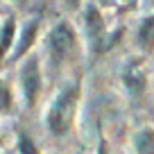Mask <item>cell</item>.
Masks as SVG:
<instances>
[{"label":"cell","instance_id":"cell-5","mask_svg":"<svg viewBox=\"0 0 154 154\" xmlns=\"http://www.w3.org/2000/svg\"><path fill=\"white\" fill-rule=\"evenodd\" d=\"M36 32H38V20H29V23L23 27V32H20V41H18L16 52H14L16 57H23V54L32 48L34 38H36Z\"/></svg>","mask_w":154,"mask_h":154},{"label":"cell","instance_id":"cell-1","mask_svg":"<svg viewBox=\"0 0 154 154\" xmlns=\"http://www.w3.org/2000/svg\"><path fill=\"white\" fill-rule=\"evenodd\" d=\"M79 95H82V84L72 82V84H66L50 102L48 113H45V125H48V131L52 136L61 138L72 129L77 106H79Z\"/></svg>","mask_w":154,"mask_h":154},{"label":"cell","instance_id":"cell-9","mask_svg":"<svg viewBox=\"0 0 154 154\" xmlns=\"http://www.w3.org/2000/svg\"><path fill=\"white\" fill-rule=\"evenodd\" d=\"M11 109H14V93H11V88L7 86V82H2L0 79V113H11Z\"/></svg>","mask_w":154,"mask_h":154},{"label":"cell","instance_id":"cell-6","mask_svg":"<svg viewBox=\"0 0 154 154\" xmlns=\"http://www.w3.org/2000/svg\"><path fill=\"white\" fill-rule=\"evenodd\" d=\"M134 147L138 154H154V129L143 127L134 134Z\"/></svg>","mask_w":154,"mask_h":154},{"label":"cell","instance_id":"cell-11","mask_svg":"<svg viewBox=\"0 0 154 154\" xmlns=\"http://www.w3.org/2000/svg\"><path fill=\"white\" fill-rule=\"evenodd\" d=\"M95 154H109V143H106L102 131H100V138H97V152Z\"/></svg>","mask_w":154,"mask_h":154},{"label":"cell","instance_id":"cell-10","mask_svg":"<svg viewBox=\"0 0 154 154\" xmlns=\"http://www.w3.org/2000/svg\"><path fill=\"white\" fill-rule=\"evenodd\" d=\"M18 154H41V149L27 134H20L18 136Z\"/></svg>","mask_w":154,"mask_h":154},{"label":"cell","instance_id":"cell-8","mask_svg":"<svg viewBox=\"0 0 154 154\" xmlns=\"http://www.w3.org/2000/svg\"><path fill=\"white\" fill-rule=\"evenodd\" d=\"M14 34H16V25L14 20H7L0 29V61L5 59V54L11 50V41H14Z\"/></svg>","mask_w":154,"mask_h":154},{"label":"cell","instance_id":"cell-7","mask_svg":"<svg viewBox=\"0 0 154 154\" xmlns=\"http://www.w3.org/2000/svg\"><path fill=\"white\" fill-rule=\"evenodd\" d=\"M122 79H125L127 88L134 91V93H138V91L145 88V75H143V70H140L138 66H127L125 72H122Z\"/></svg>","mask_w":154,"mask_h":154},{"label":"cell","instance_id":"cell-3","mask_svg":"<svg viewBox=\"0 0 154 154\" xmlns=\"http://www.w3.org/2000/svg\"><path fill=\"white\" fill-rule=\"evenodd\" d=\"M48 45H50V52H52V57L57 59V61L59 59H66L68 54H70V50L75 48V29L68 23H59L57 27L50 32Z\"/></svg>","mask_w":154,"mask_h":154},{"label":"cell","instance_id":"cell-2","mask_svg":"<svg viewBox=\"0 0 154 154\" xmlns=\"http://www.w3.org/2000/svg\"><path fill=\"white\" fill-rule=\"evenodd\" d=\"M41 86H43V77L38 68V59L29 57L20 68V88H23V100L27 109H34L41 97Z\"/></svg>","mask_w":154,"mask_h":154},{"label":"cell","instance_id":"cell-12","mask_svg":"<svg viewBox=\"0 0 154 154\" xmlns=\"http://www.w3.org/2000/svg\"><path fill=\"white\" fill-rule=\"evenodd\" d=\"M68 5H70V7H77V5H79V0H68Z\"/></svg>","mask_w":154,"mask_h":154},{"label":"cell","instance_id":"cell-4","mask_svg":"<svg viewBox=\"0 0 154 154\" xmlns=\"http://www.w3.org/2000/svg\"><path fill=\"white\" fill-rule=\"evenodd\" d=\"M84 25H86V36L91 38L93 43H97L104 34V18L95 7H88L86 16H84Z\"/></svg>","mask_w":154,"mask_h":154}]
</instances>
